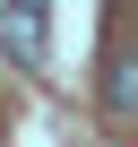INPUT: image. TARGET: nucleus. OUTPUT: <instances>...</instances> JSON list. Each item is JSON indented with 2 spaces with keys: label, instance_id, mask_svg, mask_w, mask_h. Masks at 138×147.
<instances>
[{
  "label": "nucleus",
  "instance_id": "nucleus-1",
  "mask_svg": "<svg viewBox=\"0 0 138 147\" xmlns=\"http://www.w3.org/2000/svg\"><path fill=\"white\" fill-rule=\"evenodd\" d=\"M0 52L17 69H43L52 61V0H0Z\"/></svg>",
  "mask_w": 138,
  "mask_h": 147
},
{
  "label": "nucleus",
  "instance_id": "nucleus-2",
  "mask_svg": "<svg viewBox=\"0 0 138 147\" xmlns=\"http://www.w3.org/2000/svg\"><path fill=\"white\" fill-rule=\"evenodd\" d=\"M104 113L138 121V52H112V69H104Z\"/></svg>",
  "mask_w": 138,
  "mask_h": 147
}]
</instances>
